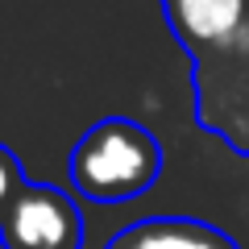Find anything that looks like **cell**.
<instances>
[{"mask_svg":"<svg viewBox=\"0 0 249 249\" xmlns=\"http://www.w3.org/2000/svg\"><path fill=\"white\" fill-rule=\"evenodd\" d=\"M104 249H237L229 232L187 216H150L124 224Z\"/></svg>","mask_w":249,"mask_h":249,"instance_id":"3957f363","label":"cell"},{"mask_svg":"<svg viewBox=\"0 0 249 249\" xmlns=\"http://www.w3.org/2000/svg\"><path fill=\"white\" fill-rule=\"evenodd\" d=\"M25 170H21V158L9 150V145H0V216L9 212V204L17 199V191L25 187Z\"/></svg>","mask_w":249,"mask_h":249,"instance_id":"5b68a950","label":"cell"},{"mask_svg":"<svg viewBox=\"0 0 249 249\" xmlns=\"http://www.w3.org/2000/svg\"><path fill=\"white\" fill-rule=\"evenodd\" d=\"M166 17L187 46H224L245 21V0H166Z\"/></svg>","mask_w":249,"mask_h":249,"instance_id":"277c9868","label":"cell"},{"mask_svg":"<svg viewBox=\"0 0 249 249\" xmlns=\"http://www.w3.org/2000/svg\"><path fill=\"white\" fill-rule=\"evenodd\" d=\"M4 249H83V212L67 191L50 183H25L0 216Z\"/></svg>","mask_w":249,"mask_h":249,"instance_id":"7a4b0ae2","label":"cell"},{"mask_svg":"<svg viewBox=\"0 0 249 249\" xmlns=\"http://www.w3.org/2000/svg\"><path fill=\"white\" fill-rule=\"evenodd\" d=\"M67 175L91 204H124L158 183L162 145L145 124L129 116H104L71 145Z\"/></svg>","mask_w":249,"mask_h":249,"instance_id":"6da1fadb","label":"cell"}]
</instances>
